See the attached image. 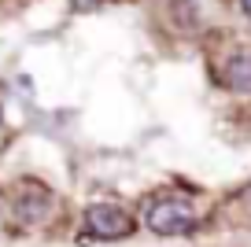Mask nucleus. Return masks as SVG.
I'll use <instances>...</instances> for the list:
<instances>
[{
  "label": "nucleus",
  "mask_w": 251,
  "mask_h": 247,
  "mask_svg": "<svg viewBox=\"0 0 251 247\" xmlns=\"http://www.w3.org/2000/svg\"><path fill=\"white\" fill-rule=\"evenodd\" d=\"M45 214H48V192L37 188V196H23L19 199V218L23 222H41Z\"/></svg>",
  "instance_id": "nucleus-4"
},
{
  "label": "nucleus",
  "mask_w": 251,
  "mask_h": 247,
  "mask_svg": "<svg viewBox=\"0 0 251 247\" xmlns=\"http://www.w3.org/2000/svg\"><path fill=\"white\" fill-rule=\"evenodd\" d=\"M240 11H244L248 19H251V0H240Z\"/></svg>",
  "instance_id": "nucleus-5"
},
{
  "label": "nucleus",
  "mask_w": 251,
  "mask_h": 247,
  "mask_svg": "<svg viewBox=\"0 0 251 247\" xmlns=\"http://www.w3.org/2000/svg\"><path fill=\"white\" fill-rule=\"evenodd\" d=\"M0 118H4V111H0Z\"/></svg>",
  "instance_id": "nucleus-6"
},
{
  "label": "nucleus",
  "mask_w": 251,
  "mask_h": 247,
  "mask_svg": "<svg viewBox=\"0 0 251 247\" xmlns=\"http://www.w3.org/2000/svg\"><path fill=\"white\" fill-rule=\"evenodd\" d=\"M148 229L159 236H185L196 229V210L185 199H159L148 207Z\"/></svg>",
  "instance_id": "nucleus-1"
},
{
  "label": "nucleus",
  "mask_w": 251,
  "mask_h": 247,
  "mask_svg": "<svg viewBox=\"0 0 251 247\" xmlns=\"http://www.w3.org/2000/svg\"><path fill=\"white\" fill-rule=\"evenodd\" d=\"M226 85L233 93H251V52H233L226 63Z\"/></svg>",
  "instance_id": "nucleus-3"
},
{
  "label": "nucleus",
  "mask_w": 251,
  "mask_h": 247,
  "mask_svg": "<svg viewBox=\"0 0 251 247\" xmlns=\"http://www.w3.org/2000/svg\"><path fill=\"white\" fill-rule=\"evenodd\" d=\"M85 229L96 240H122L133 232V218L122 207H115V203H93L85 210Z\"/></svg>",
  "instance_id": "nucleus-2"
}]
</instances>
